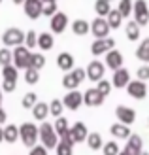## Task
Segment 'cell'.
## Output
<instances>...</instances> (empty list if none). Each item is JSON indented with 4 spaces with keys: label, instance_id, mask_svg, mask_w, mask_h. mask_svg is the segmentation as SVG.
<instances>
[{
    "label": "cell",
    "instance_id": "6da1fadb",
    "mask_svg": "<svg viewBox=\"0 0 149 155\" xmlns=\"http://www.w3.org/2000/svg\"><path fill=\"white\" fill-rule=\"evenodd\" d=\"M19 140L27 146L28 150H32L34 146L40 142V129L38 125L30 121H25L23 125H19Z\"/></svg>",
    "mask_w": 149,
    "mask_h": 155
},
{
    "label": "cell",
    "instance_id": "7a4b0ae2",
    "mask_svg": "<svg viewBox=\"0 0 149 155\" xmlns=\"http://www.w3.org/2000/svg\"><path fill=\"white\" fill-rule=\"evenodd\" d=\"M38 129H40V142L44 148L47 150H55L59 144V134L55 133V127L51 125V123L47 121H42V125H38Z\"/></svg>",
    "mask_w": 149,
    "mask_h": 155
},
{
    "label": "cell",
    "instance_id": "3957f363",
    "mask_svg": "<svg viewBox=\"0 0 149 155\" xmlns=\"http://www.w3.org/2000/svg\"><path fill=\"white\" fill-rule=\"evenodd\" d=\"M25 36H27V32H23L21 28L10 27V28H6V32L2 34V42H4L6 48H17V45L25 44Z\"/></svg>",
    "mask_w": 149,
    "mask_h": 155
},
{
    "label": "cell",
    "instance_id": "277c9868",
    "mask_svg": "<svg viewBox=\"0 0 149 155\" xmlns=\"http://www.w3.org/2000/svg\"><path fill=\"white\" fill-rule=\"evenodd\" d=\"M30 55H32V53H30V49L27 48V45H17V48L13 49V66L17 68H27L30 66Z\"/></svg>",
    "mask_w": 149,
    "mask_h": 155
},
{
    "label": "cell",
    "instance_id": "5b68a950",
    "mask_svg": "<svg viewBox=\"0 0 149 155\" xmlns=\"http://www.w3.org/2000/svg\"><path fill=\"white\" fill-rule=\"evenodd\" d=\"M134 21L138 23L140 27H144L149 23V8H147V2L145 0H136L134 2Z\"/></svg>",
    "mask_w": 149,
    "mask_h": 155
},
{
    "label": "cell",
    "instance_id": "8992f818",
    "mask_svg": "<svg viewBox=\"0 0 149 155\" xmlns=\"http://www.w3.org/2000/svg\"><path fill=\"white\" fill-rule=\"evenodd\" d=\"M85 72H87V78L91 81H100L104 80V72H106V64L100 63V61H91V63L87 64V68H85Z\"/></svg>",
    "mask_w": 149,
    "mask_h": 155
},
{
    "label": "cell",
    "instance_id": "52a82bcc",
    "mask_svg": "<svg viewBox=\"0 0 149 155\" xmlns=\"http://www.w3.org/2000/svg\"><path fill=\"white\" fill-rule=\"evenodd\" d=\"M115 49V40L113 38H100L91 44V53L92 55H102V53H108Z\"/></svg>",
    "mask_w": 149,
    "mask_h": 155
},
{
    "label": "cell",
    "instance_id": "ba28073f",
    "mask_svg": "<svg viewBox=\"0 0 149 155\" xmlns=\"http://www.w3.org/2000/svg\"><path fill=\"white\" fill-rule=\"evenodd\" d=\"M70 136H72L74 144H79V142H87V136H89V130L87 125L83 121H76L72 127H70Z\"/></svg>",
    "mask_w": 149,
    "mask_h": 155
},
{
    "label": "cell",
    "instance_id": "9c48e42d",
    "mask_svg": "<svg viewBox=\"0 0 149 155\" xmlns=\"http://www.w3.org/2000/svg\"><path fill=\"white\" fill-rule=\"evenodd\" d=\"M106 97H102L96 87H91L83 93V104H87L89 108H96V106H102L104 104Z\"/></svg>",
    "mask_w": 149,
    "mask_h": 155
},
{
    "label": "cell",
    "instance_id": "30bf717a",
    "mask_svg": "<svg viewBox=\"0 0 149 155\" xmlns=\"http://www.w3.org/2000/svg\"><path fill=\"white\" fill-rule=\"evenodd\" d=\"M91 30H92V36H96V40H100V38H108L112 28H109L108 21L104 17H96V19H92Z\"/></svg>",
    "mask_w": 149,
    "mask_h": 155
},
{
    "label": "cell",
    "instance_id": "8fae6325",
    "mask_svg": "<svg viewBox=\"0 0 149 155\" xmlns=\"http://www.w3.org/2000/svg\"><path fill=\"white\" fill-rule=\"evenodd\" d=\"M115 115H117V121L123 123V125H132L136 121V112L128 106H117Z\"/></svg>",
    "mask_w": 149,
    "mask_h": 155
},
{
    "label": "cell",
    "instance_id": "7c38bea8",
    "mask_svg": "<svg viewBox=\"0 0 149 155\" xmlns=\"http://www.w3.org/2000/svg\"><path fill=\"white\" fill-rule=\"evenodd\" d=\"M25 15L28 19H38L42 15V10H44V2L42 0H25Z\"/></svg>",
    "mask_w": 149,
    "mask_h": 155
},
{
    "label": "cell",
    "instance_id": "4fadbf2b",
    "mask_svg": "<svg viewBox=\"0 0 149 155\" xmlns=\"http://www.w3.org/2000/svg\"><path fill=\"white\" fill-rule=\"evenodd\" d=\"M49 25H51V32H55V34L64 32L66 27H68V15H66V13H62V12H57V13H55L53 17H51Z\"/></svg>",
    "mask_w": 149,
    "mask_h": 155
},
{
    "label": "cell",
    "instance_id": "5bb4252c",
    "mask_svg": "<svg viewBox=\"0 0 149 155\" xmlns=\"http://www.w3.org/2000/svg\"><path fill=\"white\" fill-rule=\"evenodd\" d=\"M62 104H64V108H68V110H77L81 104H83V93L79 91H68V95H64V98H62Z\"/></svg>",
    "mask_w": 149,
    "mask_h": 155
},
{
    "label": "cell",
    "instance_id": "9a60e30c",
    "mask_svg": "<svg viewBox=\"0 0 149 155\" xmlns=\"http://www.w3.org/2000/svg\"><path fill=\"white\" fill-rule=\"evenodd\" d=\"M127 91H128V95H130L132 98L142 100V98H145V95H147V85H145V81L136 80V81H130V83L127 85Z\"/></svg>",
    "mask_w": 149,
    "mask_h": 155
},
{
    "label": "cell",
    "instance_id": "2e32d148",
    "mask_svg": "<svg viewBox=\"0 0 149 155\" xmlns=\"http://www.w3.org/2000/svg\"><path fill=\"white\" fill-rule=\"evenodd\" d=\"M125 151L128 155H140L144 151V140L140 134H132L128 140H127V146H125Z\"/></svg>",
    "mask_w": 149,
    "mask_h": 155
},
{
    "label": "cell",
    "instance_id": "e0dca14e",
    "mask_svg": "<svg viewBox=\"0 0 149 155\" xmlns=\"http://www.w3.org/2000/svg\"><path fill=\"white\" fill-rule=\"evenodd\" d=\"M106 66L112 68V70H119V68H123V53L117 51V49H112L106 53Z\"/></svg>",
    "mask_w": 149,
    "mask_h": 155
},
{
    "label": "cell",
    "instance_id": "ac0fdd59",
    "mask_svg": "<svg viewBox=\"0 0 149 155\" xmlns=\"http://www.w3.org/2000/svg\"><path fill=\"white\" fill-rule=\"evenodd\" d=\"M112 83H113V87H117V89L127 87V85L130 83V72L127 70V68H119V70H115L113 78H112Z\"/></svg>",
    "mask_w": 149,
    "mask_h": 155
},
{
    "label": "cell",
    "instance_id": "d6986e66",
    "mask_svg": "<svg viewBox=\"0 0 149 155\" xmlns=\"http://www.w3.org/2000/svg\"><path fill=\"white\" fill-rule=\"evenodd\" d=\"M109 133H112L113 138H117V140H128V138L132 136L130 133V127L128 125H123V123H113L112 127H109Z\"/></svg>",
    "mask_w": 149,
    "mask_h": 155
},
{
    "label": "cell",
    "instance_id": "ffe728a7",
    "mask_svg": "<svg viewBox=\"0 0 149 155\" xmlns=\"http://www.w3.org/2000/svg\"><path fill=\"white\" fill-rule=\"evenodd\" d=\"M57 66L60 68V70H64V72H72L74 70V57L70 55V53H66V51H62V53H59V57H57Z\"/></svg>",
    "mask_w": 149,
    "mask_h": 155
},
{
    "label": "cell",
    "instance_id": "44dd1931",
    "mask_svg": "<svg viewBox=\"0 0 149 155\" xmlns=\"http://www.w3.org/2000/svg\"><path fill=\"white\" fill-rule=\"evenodd\" d=\"M53 45H55V38H53V34H49V32L38 34V48H40L42 51H49Z\"/></svg>",
    "mask_w": 149,
    "mask_h": 155
},
{
    "label": "cell",
    "instance_id": "7402d4cb",
    "mask_svg": "<svg viewBox=\"0 0 149 155\" xmlns=\"http://www.w3.org/2000/svg\"><path fill=\"white\" fill-rule=\"evenodd\" d=\"M47 114H49L47 102H38V104L32 108V117L38 119V121H45V119H47Z\"/></svg>",
    "mask_w": 149,
    "mask_h": 155
},
{
    "label": "cell",
    "instance_id": "603a6c76",
    "mask_svg": "<svg viewBox=\"0 0 149 155\" xmlns=\"http://www.w3.org/2000/svg\"><path fill=\"white\" fill-rule=\"evenodd\" d=\"M87 146H89V150H92V151L102 150V148H104L102 134L100 133H89V136H87Z\"/></svg>",
    "mask_w": 149,
    "mask_h": 155
},
{
    "label": "cell",
    "instance_id": "cb8c5ba5",
    "mask_svg": "<svg viewBox=\"0 0 149 155\" xmlns=\"http://www.w3.org/2000/svg\"><path fill=\"white\" fill-rule=\"evenodd\" d=\"M91 30V25H89V21H85V19H76L72 23V32L76 36H85Z\"/></svg>",
    "mask_w": 149,
    "mask_h": 155
},
{
    "label": "cell",
    "instance_id": "d4e9b609",
    "mask_svg": "<svg viewBox=\"0 0 149 155\" xmlns=\"http://www.w3.org/2000/svg\"><path fill=\"white\" fill-rule=\"evenodd\" d=\"M136 59L142 61V63H149V38L140 42L138 49H136Z\"/></svg>",
    "mask_w": 149,
    "mask_h": 155
},
{
    "label": "cell",
    "instance_id": "484cf974",
    "mask_svg": "<svg viewBox=\"0 0 149 155\" xmlns=\"http://www.w3.org/2000/svg\"><path fill=\"white\" fill-rule=\"evenodd\" d=\"M17 138H19V127L17 125H6L4 127V142L15 144Z\"/></svg>",
    "mask_w": 149,
    "mask_h": 155
},
{
    "label": "cell",
    "instance_id": "4316f807",
    "mask_svg": "<svg viewBox=\"0 0 149 155\" xmlns=\"http://www.w3.org/2000/svg\"><path fill=\"white\" fill-rule=\"evenodd\" d=\"M106 21H108L109 28H119V27H121V21H123V15H121L119 10H112V12L108 13Z\"/></svg>",
    "mask_w": 149,
    "mask_h": 155
},
{
    "label": "cell",
    "instance_id": "83f0119b",
    "mask_svg": "<svg viewBox=\"0 0 149 155\" xmlns=\"http://www.w3.org/2000/svg\"><path fill=\"white\" fill-rule=\"evenodd\" d=\"M125 30H127V38H128V40L136 42L138 38H140V25H138L136 21H128Z\"/></svg>",
    "mask_w": 149,
    "mask_h": 155
},
{
    "label": "cell",
    "instance_id": "f1b7e54d",
    "mask_svg": "<svg viewBox=\"0 0 149 155\" xmlns=\"http://www.w3.org/2000/svg\"><path fill=\"white\" fill-rule=\"evenodd\" d=\"M95 10L98 13V17H108V13L112 12V8H109L108 0H96V2H95Z\"/></svg>",
    "mask_w": 149,
    "mask_h": 155
},
{
    "label": "cell",
    "instance_id": "f546056e",
    "mask_svg": "<svg viewBox=\"0 0 149 155\" xmlns=\"http://www.w3.org/2000/svg\"><path fill=\"white\" fill-rule=\"evenodd\" d=\"M45 66V57L42 53H32L30 55V66L28 68H36V70H42Z\"/></svg>",
    "mask_w": 149,
    "mask_h": 155
},
{
    "label": "cell",
    "instance_id": "4dcf8cb0",
    "mask_svg": "<svg viewBox=\"0 0 149 155\" xmlns=\"http://www.w3.org/2000/svg\"><path fill=\"white\" fill-rule=\"evenodd\" d=\"M2 76H4V80H10V81H17L19 70H17V68H15L13 64H8V66H2Z\"/></svg>",
    "mask_w": 149,
    "mask_h": 155
},
{
    "label": "cell",
    "instance_id": "1f68e13d",
    "mask_svg": "<svg viewBox=\"0 0 149 155\" xmlns=\"http://www.w3.org/2000/svg\"><path fill=\"white\" fill-rule=\"evenodd\" d=\"M62 108H64V104H62V100L55 98L49 102V114L53 115V117H60L62 115Z\"/></svg>",
    "mask_w": 149,
    "mask_h": 155
},
{
    "label": "cell",
    "instance_id": "d6a6232c",
    "mask_svg": "<svg viewBox=\"0 0 149 155\" xmlns=\"http://www.w3.org/2000/svg\"><path fill=\"white\" fill-rule=\"evenodd\" d=\"M25 81L28 85H34L40 81V70H36V68H27L25 70Z\"/></svg>",
    "mask_w": 149,
    "mask_h": 155
},
{
    "label": "cell",
    "instance_id": "836d02e7",
    "mask_svg": "<svg viewBox=\"0 0 149 155\" xmlns=\"http://www.w3.org/2000/svg\"><path fill=\"white\" fill-rule=\"evenodd\" d=\"M117 10L121 12L123 19H125V17H128V15L132 13V10H134V2H132V0H121V2H119V8H117Z\"/></svg>",
    "mask_w": 149,
    "mask_h": 155
},
{
    "label": "cell",
    "instance_id": "e575fe53",
    "mask_svg": "<svg viewBox=\"0 0 149 155\" xmlns=\"http://www.w3.org/2000/svg\"><path fill=\"white\" fill-rule=\"evenodd\" d=\"M23 108H27V110H32V108L38 104V95L36 93H27L25 97H23Z\"/></svg>",
    "mask_w": 149,
    "mask_h": 155
},
{
    "label": "cell",
    "instance_id": "d590c367",
    "mask_svg": "<svg viewBox=\"0 0 149 155\" xmlns=\"http://www.w3.org/2000/svg\"><path fill=\"white\" fill-rule=\"evenodd\" d=\"M11 63H13V51L10 48H2V49H0V64L8 66Z\"/></svg>",
    "mask_w": 149,
    "mask_h": 155
},
{
    "label": "cell",
    "instance_id": "8d00e7d4",
    "mask_svg": "<svg viewBox=\"0 0 149 155\" xmlns=\"http://www.w3.org/2000/svg\"><path fill=\"white\" fill-rule=\"evenodd\" d=\"M119 144L117 142H104V148H102V153L104 155H119Z\"/></svg>",
    "mask_w": 149,
    "mask_h": 155
},
{
    "label": "cell",
    "instance_id": "74e56055",
    "mask_svg": "<svg viewBox=\"0 0 149 155\" xmlns=\"http://www.w3.org/2000/svg\"><path fill=\"white\" fill-rule=\"evenodd\" d=\"M55 151H57V155H74V146L59 140V144H57V148H55Z\"/></svg>",
    "mask_w": 149,
    "mask_h": 155
},
{
    "label": "cell",
    "instance_id": "f35d334b",
    "mask_svg": "<svg viewBox=\"0 0 149 155\" xmlns=\"http://www.w3.org/2000/svg\"><path fill=\"white\" fill-rule=\"evenodd\" d=\"M112 87H113V83L108 81V80H100L96 83V89H98V93H100L102 97H108L109 93H112Z\"/></svg>",
    "mask_w": 149,
    "mask_h": 155
},
{
    "label": "cell",
    "instance_id": "ab89813d",
    "mask_svg": "<svg viewBox=\"0 0 149 155\" xmlns=\"http://www.w3.org/2000/svg\"><path fill=\"white\" fill-rule=\"evenodd\" d=\"M77 85H79V83L74 80V76L70 74V72H68L64 78H62V87H66L68 91H76V89H77Z\"/></svg>",
    "mask_w": 149,
    "mask_h": 155
},
{
    "label": "cell",
    "instance_id": "60d3db41",
    "mask_svg": "<svg viewBox=\"0 0 149 155\" xmlns=\"http://www.w3.org/2000/svg\"><path fill=\"white\" fill-rule=\"evenodd\" d=\"M25 45L28 49H34L36 45H38V34L34 32V30H28L27 36H25Z\"/></svg>",
    "mask_w": 149,
    "mask_h": 155
},
{
    "label": "cell",
    "instance_id": "b9f144b4",
    "mask_svg": "<svg viewBox=\"0 0 149 155\" xmlns=\"http://www.w3.org/2000/svg\"><path fill=\"white\" fill-rule=\"evenodd\" d=\"M55 13H57V2H44L42 15H49V17H53Z\"/></svg>",
    "mask_w": 149,
    "mask_h": 155
},
{
    "label": "cell",
    "instance_id": "7bdbcfd3",
    "mask_svg": "<svg viewBox=\"0 0 149 155\" xmlns=\"http://www.w3.org/2000/svg\"><path fill=\"white\" fill-rule=\"evenodd\" d=\"M136 78L140 81H147L149 80V66L144 64V66H138V70H136Z\"/></svg>",
    "mask_w": 149,
    "mask_h": 155
},
{
    "label": "cell",
    "instance_id": "ee69618b",
    "mask_svg": "<svg viewBox=\"0 0 149 155\" xmlns=\"http://www.w3.org/2000/svg\"><path fill=\"white\" fill-rule=\"evenodd\" d=\"M70 74H72V76H74V80H76L77 83H81V81L85 80V78H87V72H85V70H83V68H74V70H72V72H70Z\"/></svg>",
    "mask_w": 149,
    "mask_h": 155
},
{
    "label": "cell",
    "instance_id": "f6af8a7d",
    "mask_svg": "<svg viewBox=\"0 0 149 155\" xmlns=\"http://www.w3.org/2000/svg\"><path fill=\"white\" fill-rule=\"evenodd\" d=\"M47 151H49V150H47V148H44L42 144H36L34 148L28 151V155H47Z\"/></svg>",
    "mask_w": 149,
    "mask_h": 155
},
{
    "label": "cell",
    "instance_id": "bcb514c9",
    "mask_svg": "<svg viewBox=\"0 0 149 155\" xmlns=\"http://www.w3.org/2000/svg\"><path fill=\"white\" fill-rule=\"evenodd\" d=\"M15 87H17V81H10V80L2 81V91L4 93H11V91H15Z\"/></svg>",
    "mask_w": 149,
    "mask_h": 155
},
{
    "label": "cell",
    "instance_id": "7dc6e473",
    "mask_svg": "<svg viewBox=\"0 0 149 155\" xmlns=\"http://www.w3.org/2000/svg\"><path fill=\"white\" fill-rule=\"evenodd\" d=\"M6 119H8V115H6V112H4L2 104H0V125H4V123H6Z\"/></svg>",
    "mask_w": 149,
    "mask_h": 155
},
{
    "label": "cell",
    "instance_id": "c3c4849f",
    "mask_svg": "<svg viewBox=\"0 0 149 155\" xmlns=\"http://www.w3.org/2000/svg\"><path fill=\"white\" fill-rule=\"evenodd\" d=\"M2 142H4V129L0 127V144H2Z\"/></svg>",
    "mask_w": 149,
    "mask_h": 155
},
{
    "label": "cell",
    "instance_id": "681fc988",
    "mask_svg": "<svg viewBox=\"0 0 149 155\" xmlns=\"http://www.w3.org/2000/svg\"><path fill=\"white\" fill-rule=\"evenodd\" d=\"M15 4H25V0H13Z\"/></svg>",
    "mask_w": 149,
    "mask_h": 155
},
{
    "label": "cell",
    "instance_id": "f907efd6",
    "mask_svg": "<svg viewBox=\"0 0 149 155\" xmlns=\"http://www.w3.org/2000/svg\"><path fill=\"white\" fill-rule=\"evenodd\" d=\"M119 155H128V153H127V151H125V150H123V151H119Z\"/></svg>",
    "mask_w": 149,
    "mask_h": 155
},
{
    "label": "cell",
    "instance_id": "816d5d0a",
    "mask_svg": "<svg viewBox=\"0 0 149 155\" xmlns=\"http://www.w3.org/2000/svg\"><path fill=\"white\" fill-rule=\"evenodd\" d=\"M0 104H2V89H0Z\"/></svg>",
    "mask_w": 149,
    "mask_h": 155
},
{
    "label": "cell",
    "instance_id": "f5cc1de1",
    "mask_svg": "<svg viewBox=\"0 0 149 155\" xmlns=\"http://www.w3.org/2000/svg\"><path fill=\"white\" fill-rule=\"evenodd\" d=\"M42 2H57V0H42Z\"/></svg>",
    "mask_w": 149,
    "mask_h": 155
},
{
    "label": "cell",
    "instance_id": "db71d44e",
    "mask_svg": "<svg viewBox=\"0 0 149 155\" xmlns=\"http://www.w3.org/2000/svg\"><path fill=\"white\" fill-rule=\"evenodd\" d=\"M140 155H149V153H147V151H142V153H140Z\"/></svg>",
    "mask_w": 149,
    "mask_h": 155
},
{
    "label": "cell",
    "instance_id": "11a10c76",
    "mask_svg": "<svg viewBox=\"0 0 149 155\" xmlns=\"http://www.w3.org/2000/svg\"><path fill=\"white\" fill-rule=\"evenodd\" d=\"M108 2H112V0H108Z\"/></svg>",
    "mask_w": 149,
    "mask_h": 155
},
{
    "label": "cell",
    "instance_id": "9f6ffc18",
    "mask_svg": "<svg viewBox=\"0 0 149 155\" xmlns=\"http://www.w3.org/2000/svg\"><path fill=\"white\" fill-rule=\"evenodd\" d=\"M0 2H2V0H0Z\"/></svg>",
    "mask_w": 149,
    "mask_h": 155
}]
</instances>
